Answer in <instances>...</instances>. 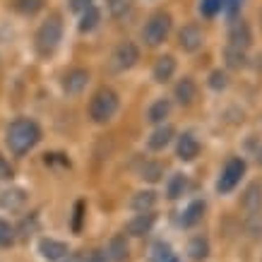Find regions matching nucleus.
<instances>
[{"mask_svg":"<svg viewBox=\"0 0 262 262\" xmlns=\"http://www.w3.org/2000/svg\"><path fill=\"white\" fill-rule=\"evenodd\" d=\"M63 262H84V253H70Z\"/></svg>","mask_w":262,"mask_h":262,"instance_id":"nucleus-41","label":"nucleus"},{"mask_svg":"<svg viewBox=\"0 0 262 262\" xmlns=\"http://www.w3.org/2000/svg\"><path fill=\"white\" fill-rule=\"evenodd\" d=\"M231 3H241V5H243V0H231Z\"/></svg>","mask_w":262,"mask_h":262,"instance_id":"nucleus-44","label":"nucleus"},{"mask_svg":"<svg viewBox=\"0 0 262 262\" xmlns=\"http://www.w3.org/2000/svg\"><path fill=\"white\" fill-rule=\"evenodd\" d=\"M27 205V192L22 188H8V190L0 192V207H5L10 212H17Z\"/></svg>","mask_w":262,"mask_h":262,"instance_id":"nucleus-22","label":"nucleus"},{"mask_svg":"<svg viewBox=\"0 0 262 262\" xmlns=\"http://www.w3.org/2000/svg\"><path fill=\"white\" fill-rule=\"evenodd\" d=\"M137 63H140V46H137L135 41L123 39L118 46L113 48V53H111L113 72H127V70H133Z\"/></svg>","mask_w":262,"mask_h":262,"instance_id":"nucleus-6","label":"nucleus"},{"mask_svg":"<svg viewBox=\"0 0 262 262\" xmlns=\"http://www.w3.org/2000/svg\"><path fill=\"white\" fill-rule=\"evenodd\" d=\"M84 214H87V202H84V200H77L75 207H72V231H75V233H80L82 231Z\"/></svg>","mask_w":262,"mask_h":262,"instance_id":"nucleus-33","label":"nucleus"},{"mask_svg":"<svg viewBox=\"0 0 262 262\" xmlns=\"http://www.w3.org/2000/svg\"><path fill=\"white\" fill-rule=\"evenodd\" d=\"M207 212V202L205 200H192L190 205L183 209V216H181V226L183 229H192L202 222V216Z\"/></svg>","mask_w":262,"mask_h":262,"instance_id":"nucleus-20","label":"nucleus"},{"mask_svg":"<svg viewBox=\"0 0 262 262\" xmlns=\"http://www.w3.org/2000/svg\"><path fill=\"white\" fill-rule=\"evenodd\" d=\"M15 238H17L15 226L10 222H5V219H0V248H10L15 243Z\"/></svg>","mask_w":262,"mask_h":262,"instance_id":"nucleus-34","label":"nucleus"},{"mask_svg":"<svg viewBox=\"0 0 262 262\" xmlns=\"http://www.w3.org/2000/svg\"><path fill=\"white\" fill-rule=\"evenodd\" d=\"M65 27H63V17L58 12H51V15L39 24V29L34 34V51L39 58H51L58 51L60 41H63Z\"/></svg>","mask_w":262,"mask_h":262,"instance_id":"nucleus-2","label":"nucleus"},{"mask_svg":"<svg viewBox=\"0 0 262 262\" xmlns=\"http://www.w3.org/2000/svg\"><path fill=\"white\" fill-rule=\"evenodd\" d=\"M120 111V94L113 87H99L87 103V116L94 125L111 123Z\"/></svg>","mask_w":262,"mask_h":262,"instance_id":"nucleus-3","label":"nucleus"},{"mask_svg":"<svg viewBox=\"0 0 262 262\" xmlns=\"http://www.w3.org/2000/svg\"><path fill=\"white\" fill-rule=\"evenodd\" d=\"M171 29H173V17H171V12H168V10H154L142 27L144 46H149V48L161 46V43L168 39Z\"/></svg>","mask_w":262,"mask_h":262,"instance_id":"nucleus-4","label":"nucleus"},{"mask_svg":"<svg viewBox=\"0 0 262 262\" xmlns=\"http://www.w3.org/2000/svg\"><path fill=\"white\" fill-rule=\"evenodd\" d=\"M176 157L183 161V164H190L200 157V149H202V144H200L198 135L192 133V130H183L181 135H176Z\"/></svg>","mask_w":262,"mask_h":262,"instance_id":"nucleus-10","label":"nucleus"},{"mask_svg":"<svg viewBox=\"0 0 262 262\" xmlns=\"http://www.w3.org/2000/svg\"><path fill=\"white\" fill-rule=\"evenodd\" d=\"M246 229L253 238H260L262 236V214H248L246 219Z\"/></svg>","mask_w":262,"mask_h":262,"instance_id":"nucleus-36","label":"nucleus"},{"mask_svg":"<svg viewBox=\"0 0 262 262\" xmlns=\"http://www.w3.org/2000/svg\"><path fill=\"white\" fill-rule=\"evenodd\" d=\"M94 5V0H68V8H70V12H75V15H82L87 8H92Z\"/></svg>","mask_w":262,"mask_h":262,"instance_id":"nucleus-38","label":"nucleus"},{"mask_svg":"<svg viewBox=\"0 0 262 262\" xmlns=\"http://www.w3.org/2000/svg\"><path fill=\"white\" fill-rule=\"evenodd\" d=\"M246 171H248V164L243 157H229L222 168V173H219V181H216V192L219 195H229L231 190H236L238 183L243 181Z\"/></svg>","mask_w":262,"mask_h":262,"instance_id":"nucleus-5","label":"nucleus"},{"mask_svg":"<svg viewBox=\"0 0 262 262\" xmlns=\"http://www.w3.org/2000/svg\"><path fill=\"white\" fill-rule=\"evenodd\" d=\"M173 257V250L166 241H154L149 246V253H147V262H166Z\"/></svg>","mask_w":262,"mask_h":262,"instance_id":"nucleus-28","label":"nucleus"},{"mask_svg":"<svg viewBox=\"0 0 262 262\" xmlns=\"http://www.w3.org/2000/svg\"><path fill=\"white\" fill-rule=\"evenodd\" d=\"M39 253L48 262H63L70 255V248H68V243H63V241H58V238H41Z\"/></svg>","mask_w":262,"mask_h":262,"instance_id":"nucleus-14","label":"nucleus"},{"mask_svg":"<svg viewBox=\"0 0 262 262\" xmlns=\"http://www.w3.org/2000/svg\"><path fill=\"white\" fill-rule=\"evenodd\" d=\"M157 192L154 190H137L135 195H133V200H130V207H133V212H137V214H149V212H154V207H157Z\"/></svg>","mask_w":262,"mask_h":262,"instance_id":"nucleus-21","label":"nucleus"},{"mask_svg":"<svg viewBox=\"0 0 262 262\" xmlns=\"http://www.w3.org/2000/svg\"><path fill=\"white\" fill-rule=\"evenodd\" d=\"M106 8L113 19H123L133 8V0H106Z\"/></svg>","mask_w":262,"mask_h":262,"instance_id":"nucleus-32","label":"nucleus"},{"mask_svg":"<svg viewBox=\"0 0 262 262\" xmlns=\"http://www.w3.org/2000/svg\"><path fill=\"white\" fill-rule=\"evenodd\" d=\"M43 164L46 166H63V168H70V159L68 154H60V151H51L43 157Z\"/></svg>","mask_w":262,"mask_h":262,"instance_id":"nucleus-35","label":"nucleus"},{"mask_svg":"<svg viewBox=\"0 0 262 262\" xmlns=\"http://www.w3.org/2000/svg\"><path fill=\"white\" fill-rule=\"evenodd\" d=\"M207 87L212 89V92H216V94L226 92V89H229V72L222 70V68L212 70L209 75H207Z\"/></svg>","mask_w":262,"mask_h":262,"instance_id":"nucleus-29","label":"nucleus"},{"mask_svg":"<svg viewBox=\"0 0 262 262\" xmlns=\"http://www.w3.org/2000/svg\"><path fill=\"white\" fill-rule=\"evenodd\" d=\"M224 8H226V0H200V15L205 19H214V17L224 15Z\"/></svg>","mask_w":262,"mask_h":262,"instance_id":"nucleus-30","label":"nucleus"},{"mask_svg":"<svg viewBox=\"0 0 262 262\" xmlns=\"http://www.w3.org/2000/svg\"><path fill=\"white\" fill-rule=\"evenodd\" d=\"M15 178V168L8 161V157L0 151V181H12Z\"/></svg>","mask_w":262,"mask_h":262,"instance_id":"nucleus-37","label":"nucleus"},{"mask_svg":"<svg viewBox=\"0 0 262 262\" xmlns=\"http://www.w3.org/2000/svg\"><path fill=\"white\" fill-rule=\"evenodd\" d=\"M89 80H92V75H89L87 68H70L68 72H63V77H60V89H63V94L68 96H80L84 89H87Z\"/></svg>","mask_w":262,"mask_h":262,"instance_id":"nucleus-9","label":"nucleus"},{"mask_svg":"<svg viewBox=\"0 0 262 262\" xmlns=\"http://www.w3.org/2000/svg\"><path fill=\"white\" fill-rule=\"evenodd\" d=\"M205 46V29L198 22H188L178 32V48L183 53H198Z\"/></svg>","mask_w":262,"mask_h":262,"instance_id":"nucleus-8","label":"nucleus"},{"mask_svg":"<svg viewBox=\"0 0 262 262\" xmlns=\"http://www.w3.org/2000/svg\"><path fill=\"white\" fill-rule=\"evenodd\" d=\"M12 12L22 17H36L41 10L46 8V0H8Z\"/></svg>","mask_w":262,"mask_h":262,"instance_id":"nucleus-23","label":"nucleus"},{"mask_svg":"<svg viewBox=\"0 0 262 262\" xmlns=\"http://www.w3.org/2000/svg\"><path fill=\"white\" fill-rule=\"evenodd\" d=\"M222 58H224V65H226V68H224L226 72H229V70L241 72V70H246L248 65H250V58H248L246 51H241V48H233V46H224Z\"/></svg>","mask_w":262,"mask_h":262,"instance_id":"nucleus-18","label":"nucleus"},{"mask_svg":"<svg viewBox=\"0 0 262 262\" xmlns=\"http://www.w3.org/2000/svg\"><path fill=\"white\" fill-rule=\"evenodd\" d=\"M188 255L195 262L207 260L209 257V238L207 236H192L190 243H188Z\"/></svg>","mask_w":262,"mask_h":262,"instance_id":"nucleus-25","label":"nucleus"},{"mask_svg":"<svg viewBox=\"0 0 262 262\" xmlns=\"http://www.w3.org/2000/svg\"><path fill=\"white\" fill-rule=\"evenodd\" d=\"M166 262H181V260H178V257L173 255V257H171V260H166Z\"/></svg>","mask_w":262,"mask_h":262,"instance_id":"nucleus-43","label":"nucleus"},{"mask_svg":"<svg viewBox=\"0 0 262 262\" xmlns=\"http://www.w3.org/2000/svg\"><path fill=\"white\" fill-rule=\"evenodd\" d=\"M15 231L19 233V236H22V238H32L34 233L39 231V216L32 212L29 216H24L22 222H19V226H17Z\"/></svg>","mask_w":262,"mask_h":262,"instance_id":"nucleus-31","label":"nucleus"},{"mask_svg":"<svg viewBox=\"0 0 262 262\" xmlns=\"http://www.w3.org/2000/svg\"><path fill=\"white\" fill-rule=\"evenodd\" d=\"M176 127L171 125V123H164V125H157L154 130H151V135L147 137V147H149L151 151H164L168 147V144L176 140Z\"/></svg>","mask_w":262,"mask_h":262,"instance_id":"nucleus-13","label":"nucleus"},{"mask_svg":"<svg viewBox=\"0 0 262 262\" xmlns=\"http://www.w3.org/2000/svg\"><path fill=\"white\" fill-rule=\"evenodd\" d=\"M260 144H262V142H260V137H257V135H248V142H246V149H248V151H253V154H255Z\"/></svg>","mask_w":262,"mask_h":262,"instance_id":"nucleus-40","label":"nucleus"},{"mask_svg":"<svg viewBox=\"0 0 262 262\" xmlns=\"http://www.w3.org/2000/svg\"><path fill=\"white\" fill-rule=\"evenodd\" d=\"M176 70H178V60H176V56L164 53V56H159L157 60H154V65H151V80L157 82V84H168V82L173 80Z\"/></svg>","mask_w":262,"mask_h":262,"instance_id":"nucleus-12","label":"nucleus"},{"mask_svg":"<svg viewBox=\"0 0 262 262\" xmlns=\"http://www.w3.org/2000/svg\"><path fill=\"white\" fill-rule=\"evenodd\" d=\"M255 161H257V166L262 168V144L257 147V151H255Z\"/></svg>","mask_w":262,"mask_h":262,"instance_id":"nucleus-42","label":"nucleus"},{"mask_svg":"<svg viewBox=\"0 0 262 262\" xmlns=\"http://www.w3.org/2000/svg\"><path fill=\"white\" fill-rule=\"evenodd\" d=\"M84 262H108V257H106V250H101V248L89 250V253H84Z\"/></svg>","mask_w":262,"mask_h":262,"instance_id":"nucleus-39","label":"nucleus"},{"mask_svg":"<svg viewBox=\"0 0 262 262\" xmlns=\"http://www.w3.org/2000/svg\"><path fill=\"white\" fill-rule=\"evenodd\" d=\"M106 257L108 262H125L130 257V241H127L125 233H116L108 246H106Z\"/></svg>","mask_w":262,"mask_h":262,"instance_id":"nucleus-16","label":"nucleus"},{"mask_svg":"<svg viewBox=\"0 0 262 262\" xmlns=\"http://www.w3.org/2000/svg\"><path fill=\"white\" fill-rule=\"evenodd\" d=\"M154 224H157V216H154V212H149V214H135L130 222L125 224V236H133V238H142V236H147V233H151V229H154Z\"/></svg>","mask_w":262,"mask_h":262,"instance_id":"nucleus-15","label":"nucleus"},{"mask_svg":"<svg viewBox=\"0 0 262 262\" xmlns=\"http://www.w3.org/2000/svg\"><path fill=\"white\" fill-rule=\"evenodd\" d=\"M173 99H176V103H178V106H183V108H190L192 103H198V99H200L198 82L192 80L190 75L181 77V80L173 84Z\"/></svg>","mask_w":262,"mask_h":262,"instance_id":"nucleus-11","label":"nucleus"},{"mask_svg":"<svg viewBox=\"0 0 262 262\" xmlns=\"http://www.w3.org/2000/svg\"><path fill=\"white\" fill-rule=\"evenodd\" d=\"M253 27H250V22L248 19H243V17H236V19H231L229 22V29H226V46H233V48H241V51H246L253 46Z\"/></svg>","mask_w":262,"mask_h":262,"instance_id":"nucleus-7","label":"nucleus"},{"mask_svg":"<svg viewBox=\"0 0 262 262\" xmlns=\"http://www.w3.org/2000/svg\"><path fill=\"white\" fill-rule=\"evenodd\" d=\"M41 135H43V133H41L39 123L34 118L22 116V118L12 120L8 125V130H5V147L10 149L12 157L22 159V157H27V154L41 142Z\"/></svg>","mask_w":262,"mask_h":262,"instance_id":"nucleus-1","label":"nucleus"},{"mask_svg":"<svg viewBox=\"0 0 262 262\" xmlns=\"http://www.w3.org/2000/svg\"><path fill=\"white\" fill-rule=\"evenodd\" d=\"M171 111H173V101L166 99V96H161V99L149 103V108H147V120H149L151 125H164L168 120V116H171Z\"/></svg>","mask_w":262,"mask_h":262,"instance_id":"nucleus-17","label":"nucleus"},{"mask_svg":"<svg viewBox=\"0 0 262 262\" xmlns=\"http://www.w3.org/2000/svg\"><path fill=\"white\" fill-rule=\"evenodd\" d=\"M99 24H101V10H99V5H92L80 15L77 29H80V34H92Z\"/></svg>","mask_w":262,"mask_h":262,"instance_id":"nucleus-24","label":"nucleus"},{"mask_svg":"<svg viewBox=\"0 0 262 262\" xmlns=\"http://www.w3.org/2000/svg\"><path fill=\"white\" fill-rule=\"evenodd\" d=\"M241 205L248 214H262V185L260 183H250L246 190H243V198H241Z\"/></svg>","mask_w":262,"mask_h":262,"instance_id":"nucleus-19","label":"nucleus"},{"mask_svg":"<svg viewBox=\"0 0 262 262\" xmlns=\"http://www.w3.org/2000/svg\"><path fill=\"white\" fill-rule=\"evenodd\" d=\"M188 190V176L185 173H173L166 181V198L168 200H178L185 195Z\"/></svg>","mask_w":262,"mask_h":262,"instance_id":"nucleus-26","label":"nucleus"},{"mask_svg":"<svg viewBox=\"0 0 262 262\" xmlns=\"http://www.w3.org/2000/svg\"><path fill=\"white\" fill-rule=\"evenodd\" d=\"M140 178H142L144 183H159L161 178H164V164L157 159L144 161L142 168H140Z\"/></svg>","mask_w":262,"mask_h":262,"instance_id":"nucleus-27","label":"nucleus"}]
</instances>
